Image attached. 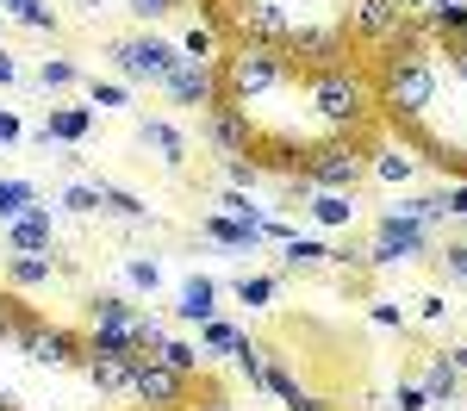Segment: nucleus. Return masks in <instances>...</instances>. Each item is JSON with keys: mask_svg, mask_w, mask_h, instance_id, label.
Masks as SVG:
<instances>
[{"mask_svg": "<svg viewBox=\"0 0 467 411\" xmlns=\"http://www.w3.org/2000/svg\"><path fill=\"white\" fill-rule=\"evenodd\" d=\"M131 299L125 293H94L88 299V343H107V349H131Z\"/></svg>", "mask_w": 467, "mask_h": 411, "instance_id": "12", "label": "nucleus"}, {"mask_svg": "<svg viewBox=\"0 0 467 411\" xmlns=\"http://www.w3.org/2000/svg\"><path fill=\"white\" fill-rule=\"evenodd\" d=\"M200 138H206V149H213L218 162H224V156H255V144H262L255 118L244 107H231V100H218L213 112H200Z\"/></svg>", "mask_w": 467, "mask_h": 411, "instance_id": "8", "label": "nucleus"}, {"mask_svg": "<svg viewBox=\"0 0 467 411\" xmlns=\"http://www.w3.org/2000/svg\"><path fill=\"white\" fill-rule=\"evenodd\" d=\"M156 362H162V368H175V374H187V380H193V374L206 368V349H193V343H181V336H162V349H156Z\"/></svg>", "mask_w": 467, "mask_h": 411, "instance_id": "28", "label": "nucleus"}, {"mask_svg": "<svg viewBox=\"0 0 467 411\" xmlns=\"http://www.w3.org/2000/svg\"><path fill=\"white\" fill-rule=\"evenodd\" d=\"M81 374L100 399H131V380H138V355L131 349H107V343H88L81 349Z\"/></svg>", "mask_w": 467, "mask_h": 411, "instance_id": "10", "label": "nucleus"}, {"mask_svg": "<svg viewBox=\"0 0 467 411\" xmlns=\"http://www.w3.org/2000/svg\"><path fill=\"white\" fill-rule=\"evenodd\" d=\"M107 57H112V69L125 75L131 87H162V75L181 63L175 37H162V32H125V37H112Z\"/></svg>", "mask_w": 467, "mask_h": 411, "instance_id": "4", "label": "nucleus"}, {"mask_svg": "<svg viewBox=\"0 0 467 411\" xmlns=\"http://www.w3.org/2000/svg\"><path fill=\"white\" fill-rule=\"evenodd\" d=\"M162 336H169V324H162L156 312L138 305V312H131V355H156V349H162Z\"/></svg>", "mask_w": 467, "mask_h": 411, "instance_id": "31", "label": "nucleus"}, {"mask_svg": "<svg viewBox=\"0 0 467 411\" xmlns=\"http://www.w3.org/2000/svg\"><path fill=\"white\" fill-rule=\"evenodd\" d=\"M231 293L244 299L250 312H262V305H275V293H281V274H237Z\"/></svg>", "mask_w": 467, "mask_h": 411, "instance_id": "30", "label": "nucleus"}, {"mask_svg": "<svg viewBox=\"0 0 467 411\" xmlns=\"http://www.w3.org/2000/svg\"><path fill=\"white\" fill-rule=\"evenodd\" d=\"M380 219H393V224H424V231H436V224H442V212H436L431 193H393V200L380 206Z\"/></svg>", "mask_w": 467, "mask_h": 411, "instance_id": "22", "label": "nucleus"}, {"mask_svg": "<svg viewBox=\"0 0 467 411\" xmlns=\"http://www.w3.org/2000/svg\"><path fill=\"white\" fill-rule=\"evenodd\" d=\"M442 224H467V175H442V187L431 193Z\"/></svg>", "mask_w": 467, "mask_h": 411, "instance_id": "27", "label": "nucleus"}, {"mask_svg": "<svg viewBox=\"0 0 467 411\" xmlns=\"http://www.w3.org/2000/svg\"><path fill=\"white\" fill-rule=\"evenodd\" d=\"M26 138V125H19V112H6L0 107V144H19Z\"/></svg>", "mask_w": 467, "mask_h": 411, "instance_id": "46", "label": "nucleus"}, {"mask_svg": "<svg viewBox=\"0 0 467 411\" xmlns=\"http://www.w3.org/2000/svg\"><path fill=\"white\" fill-rule=\"evenodd\" d=\"M37 87H44V94H63V87H81V69H75L69 57H44V63H37Z\"/></svg>", "mask_w": 467, "mask_h": 411, "instance_id": "35", "label": "nucleus"}, {"mask_svg": "<svg viewBox=\"0 0 467 411\" xmlns=\"http://www.w3.org/2000/svg\"><path fill=\"white\" fill-rule=\"evenodd\" d=\"M0 19H6V13H0Z\"/></svg>", "mask_w": 467, "mask_h": 411, "instance_id": "54", "label": "nucleus"}, {"mask_svg": "<svg viewBox=\"0 0 467 411\" xmlns=\"http://www.w3.org/2000/svg\"><path fill=\"white\" fill-rule=\"evenodd\" d=\"M13 81H19V63H13V50L0 44V87H13Z\"/></svg>", "mask_w": 467, "mask_h": 411, "instance_id": "48", "label": "nucleus"}, {"mask_svg": "<svg viewBox=\"0 0 467 411\" xmlns=\"http://www.w3.org/2000/svg\"><path fill=\"white\" fill-rule=\"evenodd\" d=\"M81 87H88V100L100 112H131V81H100V75H88Z\"/></svg>", "mask_w": 467, "mask_h": 411, "instance_id": "32", "label": "nucleus"}, {"mask_svg": "<svg viewBox=\"0 0 467 411\" xmlns=\"http://www.w3.org/2000/svg\"><path fill=\"white\" fill-rule=\"evenodd\" d=\"M32 368H50V374H63V368H81V349H88V336L69 331V324H50V318H26V331H19V343H13Z\"/></svg>", "mask_w": 467, "mask_h": 411, "instance_id": "5", "label": "nucleus"}, {"mask_svg": "<svg viewBox=\"0 0 467 411\" xmlns=\"http://www.w3.org/2000/svg\"><path fill=\"white\" fill-rule=\"evenodd\" d=\"M100 187V219L112 224H150V206L138 200V193H125V187H112V181H94Z\"/></svg>", "mask_w": 467, "mask_h": 411, "instance_id": "23", "label": "nucleus"}, {"mask_svg": "<svg viewBox=\"0 0 467 411\" xmlns=\"http://www.w3.org/2000/svg\"><path fill=\"white\" fill-rule=\"evenodd\" d=\"M431 262L442 268V281H455V287H467V237H449V243H436Z\"/></svg>", "mask_w": 467, "mask_h": 411, "instance_id": "33", "label": "nucleus"}, {"mask_svg": "<svg viewBox=\"0 0 467 411\" xmlns=\"http://www.w3.org/2000/svg\"><path fill=\"white\" fill-rule=\"evenodd\" d=\"M26 318H32V312H26V305H19L13 293L0 299V343H19V331H26Z\"/></svg>", "mask_w": 467, "mask_h": 411, "instance_id": "43", "label": "nucleus"}, {"mask_svg": "<svg viewBox=\"0 0 467 411\" xmlns=\"http://www.w3.org/2000/svg\"><path fill=\"white\" fill-rule=\"evenodd\" d=\"M0 411H19V393H13L6 380H0Z\"/></svg>", "mask_w": 467, "mask_h": 411, "instance_id": "50", "label": "nucleus"}, {"mask_svg": "<svg viewBox=\"0 0 467 411\" xmlns=\"http://www.w3.org/2000/svg\"><path fill=\"white\" fill-rule=\"evenodd\" d=\"M94 131V107H50L44 112V125H37L32 138L37 144H63V149H75L81 138Z\"/></svg>", "mask_w": 467, "mask_h": 411, "instance_id": "18", "label": "nucleus"}, {"mask_svg": "<svg viewBox=\"0 0 467 411\" xmlns=\"http://www.w3.org/2000/svg\"><path fill=\"white\" fill-rule=\"evenodd\" d=\"M405 19H411V6H399V0H343L349 44H368V50H387L405 32Z\"/></svg>", "mask_w": 467, "mask_h": 411, "instance_id": "7", "label": "nucleus"}, {"mask_svg": "<svg viewBox=\"0 0 467 411\" xmlns=\"http://www.w3.org/2000/svg\"><path fill=\"white\" fill-rule=\"evenodd\" d=\"M138 144H144L150 156L169 169V175H181V169H187V149H193L175 118H138Z\"/></svg>", "mask_w": 467, "mask_h": 411, "instance_id": "17", "label": "nucleus"}, {"mask_svg": "<svg viewBox=\"0 0 467 411\" xmlns=\"http://www.w3.org/2000/svg\"><path fill=\"white\" fill-rule=\"evenodd\" d=\"M187 374H175V368H162L156 355H138V380H131V399L144 411H187Z\"/></svg>", "mask_w": 467, "mask_h": 411, "instance_id": "11", "label": "nucleus"}, {"mask_svg": "<svg viewBox=\"0 0 467 411\" xmlns=\"http://www.w3.org/2000/svg\"><path fill=\"white\" fill-rule=\"evenodd\" d=\"M299 175L312 187L361 193V181H368V138H318V144H306L299 149Z\"/></svg>", "mask_w": 467, "mask_h": 411, "instance_id": "3", "label": "nucleus"}, {"mask_svg": "<svg viewBox=\"0 0 467 411\" xmlns=\"http://www.w3.org/2000/svg\"><path fill=\"white\" fill-rule=\"evenodd\" d=\"M175 312L187 318V324H206V318H218V281H213V274H193V281H181Z\"/></svg>", "mask_w": 467, "mask_h": 411, "instance_id": "21", "label": "nucleus"}, {"mask_svg": "<svg viewBox=\"0 0 467 411\" xmlns=\"http://www.w3.org/2000/svg\"><path fill=\"white\" fill-rule=\"evenodd\" d=\"M330 268H343V274H361V268H368V250L343 243V250H330Z\"/></svg>", "mask_w": 467, "mask_h": 411, "instance_id": "45", "label": "nucleus"}, {"mask_svg": "<svg viewBox=\"0 0 467 411\" xmlns=\"http://www.w3.org/2000/svg\"><path fill=\"white\" fill-rule=\"evenodd\" d=\"M299 69H293L281 50H262V44H224V57H218V87H224V100L231 107L255 112L268 107V100H287Z\"/></svg>", "mask_w": 467, "mask_h": 411, "instance_id": "2", "label": "nucleus"}, {"mask_svg": "<svg viewBox=\"0 0 467 411\" xmlns=\"http://www.w3.org/2000/svg\"><path fill=\"white\" fill-rule=\"evenodd\" d=\"M200 237H206V243H218V250H224L231 262H250L255 250L268 243V237H262V224L224 219V212H206V219H200Z\"/></svg>", "mask_w": 467, "mask_h": 411, "instance_id": "14", "label": "nucleus"}, {"mask_svg": "<svg viewBox=\"0 0 467 411\" xmlns=\"http://www.w3.org/2000/svg\"><path fill=\"white\" fill-rule=\"evenodd\" d=\"M187 411H244V406H231V399H224V393H213V399H206V406H187Z\"/></svg>", "mask_w": 467, "mask_h": 411, "instance_id": "49", "label": "nucleus"}, {"mask_svg": "<svg viewBox=\"0 0 467 411\" xmlns=\"http://www.w3.org/2000/svg\"><path fill=\"white\" fill-rule=\"evenodd\" d=\"M299 94H306V112H312V125H318L324 138H368L374 131V75L368 63H330V69H312L299 81Z\"/></svg>", "mask_w": 467, "mask_h": 411, "instance_id": "1", "label": "nucleus"}, {"mask_svg": "<svg viewBox=\"0 0 467 411\" xmlns=\"http://www.w3.org/2000/svg\"><path fill=\"white\" fill-rule=\"evenodd\" d=\"M218 37H224V32H218L213 19H193V26L181 32L175 50L187 57V63H218V57H224V44H218Z\"/></svg>", "mask_w": 467, "mask_h": 411, "instance_id": "24", "label": "nucleus"}, {"mask_svg": "<svg viewBox=\"0 0 467 411\" xmlns=\"http://www.w3.org/2000/svg\"><path fill=\"white\" fill-rule=\"evenodd\" d=\"M418 169H424V156L405 144V138H393V144H368V181L405 193V187L418 181Z\"/></svg>", "mask_w": 467, "mask_h": 411, "instance_id": "13", "label": "nucleus"}, {"mask_svg": "<svg viewBox=\"0 0 467 411\" xmlns=\"http://www.w3.org/2000/svg\"><path fill=\"white\" fill-rule=\"evenodd\" d=\"M231 362H237V374H244V380H262V368H268V355H262V343H250V336H237V343H231Z\"/></svg>", "mask_w": 467, "mask_h": 411, "instance_id": "39", "label": "nucleus"}, {"mask_svg": "<svg viewBox=\"0 0 467 411\" xmlns=\"http://www.w3.org/2000/svg\"><path fill=\"white\" fill-rule=\"evenodd\" d=\"M436 250V231L424 224H393L374 212V243H368V268L374 274H387V268H411V262H424Z\"/></svg>", "mask_w": 467, "mask_h": 411, "instance_id": "6", "label": "nucleus"}, {"mask_svg": "<svg viewBox=\"0 0 467 411\" xmlns=\"http://www.w3.org/2000/svg\"><path fill=\"white\" fill-rule=\"evenodd\" d=\"M431 6H455V0H418V13H431Z\"/></svg>", "mask_w": 467, "mask_h": 411, "instance_id": "52", "label": "nucleus"}, {"mask_svg": "<svg viewBox=\"0 0 467 411\" xmlns=\"http://www.w3.org/2000/svg\"><path fill=\"white\" fill-rule=\"evenodd\" d=\"M418 386H424V399H431V411H449V406H462L467 393H462V374L449 368L442 355H424V368H418Z\"/></svg>", "mask_w": 467, "mask_h": 411, "instance_id": "19", "label": "nucleus"}, {"mask_svg": "<svg viewBox=\"0 0 467 411\" xmlns=\"http://www.w3.org/2000/svg\"><path fill=\"white\" fill-rule=\"evenodd\" d=\"M50 281H57V256H13L6 250V287L13 293H37Z\"/></svg>", "mask_w": 467, "mask_h": 411, "instance_id": "20", "label": "nucleus"}, {"mask_svg": "<svg viewBox=\"0 0 467 411\" xmlns=\"http://www.w3.org/2000/svg\"><path fill=\"white\" fill-rule=\"evenodd\" d=\"M181 0H125V13H131V19H138V26H162V19H169V13H175Z\"/></svg>", "mask_w": 467, "mask_h": 411, "instance_id": "41", "label": "nucleus"}, {"mask_svg": "<svg viewBox=\"0 0 467 411\" xmlns=\"http://www.w3.org/2000/svg\"><path fill=\"white\" fill-rule=\"evenodd\" d=\"M436 355H442V362H449V368L467 380V343H449V349H436Z\"/></svg>", "mask_w": 467, "mask_h": 411, "instance_id": "47", "label": "nucleus"}, {"mask_svg": "<svg viewBox=\"0 0 467 411\" xmlns=\"http://www.w3.org/2000/svg\"><path fill=\"white\" fill-rule=\"evenodd\" d=\"M6 6H19V0H0V13H6Z\"/></svg>", "mask_w": 467, "mask_h": 411, "instance_id": "53", "label": "nucleus"}, {"mask_svg": "<svg viewBox=\"0 0 467 411\" xmlns=\"http://www.w3.org/2000/svg\"><path fill=\"white\" fill-rule=\"evenodd\" d=\"M32 206H44V193H37L32 181H19V175H6V181H0V224L26 219Z\"/></svg>", "mask_w": 467, "mask_h": 411, "instance_id": "26", "label": "nucleus"}, {"mask_svg": "<svg viewBox=\"0 0 467 411\" xmlns=\"http://www.w3.org/2000/svg\"><path fill=\"white\" fill-rule=\"evenodd\" d=\"M57 206L75 212V219H100V187L94 181H69L63 193H57Z\"/></svg>", "mask_w": 467, "mask_h": 411, "instance_id": "34", "label": "nucleus"}, {"mask_svg": "<svg viewBox=\"0 0 467 411\" xmlns=\"http://www.w3.org/2000/svg\"><path fill=\"white\" fill-rule=\"evenodd\" d=\"M0 231H6V250H13V256H50V250H57V212H50V206H32L26 219L0 224Z\"/></svg>", "mask_w": 467, "mask_h": 411, "instance_id": "15", "label": "nucleus"}, {"mask_svg": "<svg viewBox=\"0 0 467 411\" xmlns=\"http://www.w3.org/2000/svg\"><path fill=\"white\" fill-rule=\"evenodd\" d=\"M119 268H125V287H138V293H156L162 287V262L156 256H125Z\"/></svg>", "mask_w": 467, "mask_h": 411, "instance_id": "36", "label": "nucleus"}, {"mask_svg": "<svg viewBox=\"0 0 467 411\" xmlns=\"http://www.w3.org/2000/svg\"><path fill=\"white\" fill-rule=\"evenodd\" d=\"M162 100L181 112H213L224 100V87H218V63H187L181 57L175 69L162 75Z\"/></svg>", "mask_w": 467, "mask_h": 411, "instance_id": "9", "label": "nucleus"}, {"mask_svg": "<svg viewBox=\"0 0 467 411\" xmlns=\"http://www.w3.org/2000/svg\"><path fill=\"white\" fill-rule=\"evenodd\" d=\"M6 13H13L26 32H50V37H57V13H50V0H19V6H6Z\"/></svg>", "mask_w": 467, "mask_h": 411, "instance_id": "38", "label": "nucleus"}, {"mask_svg": "<svg viewBox=\"0 0 467 411\" xmlns=\"http://www.w3.org/2000/svg\"><path fill=\"white\" fill-rule=\"evenodd\" d=\"M75 6H81V13H107V0H75Z\"/></svg>", "mask_w": 467, "mask_h": 411, "instance_id": "51", "label": "nucleus"}, {"mask_svg": "<svg viewBox=\"0 0 467 411\" xmlns=\"http://www.w3.org/2000/svg\"><path fill=\"white\" fill-rule=\"evenodd\" d=\"M218 181L237 187V193H255L268 175H262V162H255V156H224V162H218Z\"/></svg>", "mask_w": 467, "mask_h": 411, "instance_id": "29", "label": "nucleus"}, {"mask_svg": "<svg viewBox=\"0 0 467 411\" xmlns=\"http://www.w3.org/2000/svg\"><path fill=\"white\" fill-rule=\"evenodd\" d=\"M306 219L318 224V231H356V224H361V193H343V187H312Z\"/></svg>", "mask_w": 467, "mask_h": 411, "instance_id": "16", "label": "nucleus"}, {"mask_svg": "<svg viewBox=\"0 0 467 411\" xmlns=\"http://www.w3.org/2000/svg\"><path fill=\"white\" fill-rule=\"evenodd\" d=\"M380 411H431V399H424L418 380H393V393H387V406H380Z\"/></svg>", "mask_w": 467, "mask_h": 411, "instance_id": "40", "label": "nucleus"}, {"mask_svg": "<svg viewBox=\"0 0 467 411\" xmlns=\"http://www.w3.org/2000/svg\"><path fill=\"white\" fill-rule=\"evenodd\" d=\"M368 318H374L380 331H411V318H405V305H393V299H368Z\"/></svg>", "mask_w": 467, "mask_h": 411, "instance_id": "42", "label": "nucleus"}, {"mask_svg": "<svg viewBox=\"0 0 467 411\" xmlns=\"http://www.w3.org/2000/svg\"><path fill=\"white\" fill-rule=\"evenodd\" d=\"M449 312H455V305H449V293H424V299H418V318H424V324H442Z\"/></svg>", "mask_w": 467, "mask_h": 411, "instance_id": "44", "label": "nucleus"}, {"mask_svg": "<svg viewBox=\"0 0 467 411\" xmlns=\"http://www.w3.org/2000/svg\"><path fill=\"white\" fill-rule=\"evenodd\" d=\"M324 262H330V243H318V237H287L281 243V274H312Z\"/></svg>", "mask_w": 467, "mask_h": 411, "instance_id": "25", "label": "nucleus"}, {"mask_svg": "<svg viewBox=\"0 0 467 411\" xmlns=\"http://www.w3.org/2000/svg\"><path fill=\"white\" fill-rule=\"evenodd\" d=\"M237 324H231V318H206V324H200V349H206V362H213V355H231V343H237Z\"/></svg>", "mask_w": 467, "mask_h": 411, "instance_id": "37", "label": "nucleus"}]
</instances>
